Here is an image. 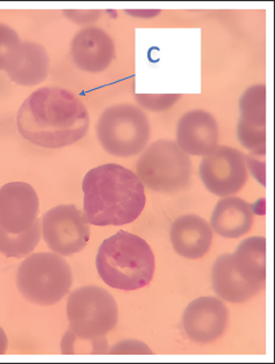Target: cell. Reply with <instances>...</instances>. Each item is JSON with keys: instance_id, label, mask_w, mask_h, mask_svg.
Masks as SVG:
<instances>
[{"instance_id": "1", "label": "cell", "mask_w": 275, "mask_h": 364, "mask_svg": "<svg viewBox=\"0 0 275 364\" xmlns=\"http://www.w3.org/2000/svg\"><path fill=\"white\" fill-rule=\"evenodd\" d=\"M23 138L44 149H64L84 138L90 116L84 103L69 90L43 87L26 99L16 116Z\"/></svg>"}, {"instance_id": "2", "label": "cell", "mask_w": 275, "mask_h": 364, "mask_svg": "<svg viewBox=\"0 0 275 364\" xmlns=\"http://www.w3.org/2000/svg\"><path fill=\"white\" fill-rule=\"evenodd\" d=\"M82 190L83 214L90 225L98 227L134 223L147 201L138 175L118 164H103L88 171Z\"/></svg>"}, {"instance_id": "3", "label": "cell", "mask_w": 275, "mask_h": 364, "mask_svg": "<svg viewBox=\"0 0 275 364\" xmlns=\"http://www.w3.org/2000/svg\"><path fill=\"white\" fill-rule=\"evenodd\" d=\"M96 267L107 286L132 291L150 284L156 260L145 240L120 230L101 243L96 257Z\"/></svg>"}, {"instance_id": "4", "label": "cell", "mask_w": 275, "mask_h": 364, "mask_svg": "<svg viewBox=\"0 0 275 364\" xmlns=\"http://www.w3.org/2000/svg\"><path fill=\"white\" fill-rule=\"evenodd\" d=\"M73 284L69 262L55 252L33 253L22 262L16 274L18 291L36 306H53L64 299Z\"/></svg>"}, {"instance_id": "5", "label": "cell", "mask_w": 275, "mask_h": 364, "mask_svg": "<svg viewBox=\"0 0 275 364\" xmlns=\"http://www.w3.org/2000/svg\"><path fill=\"white\" fill-rule=\"evenodd\" d=\"M96 134L108 154L130 158L147 147L151 136L150 121L136 105H114L105 109L98 118Z\"/></svg>"}, {"instance_id": "6", "label": "cell", "mask_w": 275, "mask_h": 364, "mask_svg": "<svg viewBox=\"0 0 275 364\" xmlns=\"http://www.w3.org/2000/svg\"><path fill=\"white\" fill-rule=\"evenodd\" d=\"M193 162L172 140H157L136 162V175L144 186L160 193H175L189 186Z\"/></svg>"}, {"instance_id": "7", "label": "cell", "mask_w": 275, "mask_h": 364, "mask_svg": "<svg viewBox=\"0 0 275 364\" xmlns=\"http://www.w3.org/2000/svg\"><path fill=\"white\" fill-rule=\"evenodd\" d=\"M67 317L69 330L77 339L92 343L113 330L119 311L110 291L98 286H84L69 295Z\"/></svg>"}, {"instance_id": "8", "label": "cell", "mask_w": 275, "mask_h": 364, "mask_svg": "<svg viewBox=\"0 0 275 364\" xmlns=\"http://www.w3.org/2000/svg\"><path fill=\"white\" fill-rule=\"evenodd\" d=\"M42 236L47 247L60 256L80 252L90 238V223L75 205H59L40 220Z\"/></svg>"}, {"instance_id": "9", "label": "cell", "mask_w": 275, "mask_h": 364, "mask_svg": "<svg viewBox=\"0 0 275 364\" xmlns=\"http://www.w3.org/2000/svg\"><path fill=\"white\" fill-rule=\"evenodd\" d=\"M199 175L205 188L212 195L221 198L235 195L248 182L245 155L230 146H218L203 158Z\"/></svg>"}, {"instance_id": "10", "label": "cell", "mask_w": 275, "mask_h": 364, "mask_svg": "<svg viewBox=\"0 0 275 364\" xmlns=\"http://www.w3.org/2000/svg\"><path fill=\"white\" fill-rule=\"evenodd\" d=\"M230 321V310L217 297L204 296L190 302L182 316V326L193 343L208 345L220 339Z\"/></svg>"}, {"instance_id": "11", "label": "cell", "mask_w": 275, "mask_h": 364, "mask_svg": "<svg viewBox=\"0 0 275 364\" xmlns=\"http://www.w3.org/2000/svg\"><path fill=\"white\" fill-rule=\"evenodd\" d=\"M40 213V199L25 182H11L0 188V225L11 234L26 232Z\"/></svg>"}, {"instance_id": "12", "label": "cell", "mask_w": 275, "mask_h": 364, "mask_svg": "<svg viewBox=\"0 0 275 364\" xmlns=\"http://www.w3.org/2000/svg\"><path fill=\"white\" fill-rule=\"evenodd\" d=\"M237 138L245 149L266 151V86L249 87L240 99Z\"/></svg>"}, {"instance_id": "13", "label": "cell", "mask_w": 275, "mask_h": 364, "mask_svg": "<svg viewBox=\"0 0 275 364\" xmlns=\"http://www.w3.org/2000/svg\"><path fill=\"white\" fill-rule=\"evenodd\" d=\"M74 65L86 73H101L116 57L114 41L98 27H86L79 31L71 43Z\"/></svg>"}, {"instance_id": "14", "label": "cell", "mask_w": 275, "mask_h": 364, "mask_svg": "<svg viewBox=\"0 0 275 364\" xmlns=\"http://www.w3.org/2000/svg\"><path fill=\"white\" fill-rule=\"evenodd\" d=\"M219 127L213 114L195 109L182 114L176 127V144L188 155L206 156L218 147Z\"/></svg>"}, {"instance_id": "15", "label": "cell", "mask_w": 275, "mask_h": 364, "mask_svg": "<svg viewBox=\"0 0 275 364\" xmlns=\"http://www.w3.org/2000/svg\"><path fill=\"white\" fill-rule=\"evenodd\" d=\"M213 230L201 216L186 214L172 223L171 242L175 252L186 259H199L211 249Z\"/></svg>"}, {"instance_id": "16", "label": "cell", "mask_w": 275, "mask_h": 364, "mask_svg": "<svg viewBox=\"0 0 275 364\" xmlns=\"http://www.w3.org/2000/svg\"><path fill=\"white\" fill-rule=\"evenodd\" d=\"M49 70L50 58L46 50L35 42H21L4 71L14 84L31 87L44 82Z\"/></svg>"}, {"instance_id": "17", "label": "cell", "mask_w": 275, "mask_h": 364, "mask_svg": "<svg viewBox=\"0 0 275 364\" xmlns=\"http://www.w3.org/2000/svg\"><path fill=\"white\" fill-rule=\"evenodd\" d=\"M254 223V210L242 198H223L212 212V230L223 238L236 240L245 236L250 232Z\"/></svg>"}, {"instance_id": "18", "label": "cell", "mask_w": 275, "mask_h": 364, "mask_svg": "<svg viewBox=\"0 0 275 364\" xmlns=\"http://www.w3.org/2000/svg\"><path fill=\"white\" fill-rule=\"evenodd\" d=\"M212 287L223 301L234 304L247 302L260 291L259 288L247 282L234 269L232 253H223L214 262Z\"/></svg>"}, {"instance_id": "19", "label": "cell", "mask_w": 275, "mask_h": 364, "mask_svg": "<svg viewBox=\"0 0 275 364\" xmlns=\"http://www.w3.org/2000/svg\"><path fill=\"white\" fill-rule=\"evenodd\" d=\"M232 265L247 282L263 289L266 282V240L262 236L245 238L232 253Z\"/></svg>"}, {"instance_id": "20", "label": "cell", "mask_w": 275, "mask_h": 364, "mask_svg": "<svg viewBox=\"0 0 275 364\" xmlns=\"http://www.w3.org/2000/svg\"><path fill=\"white\" fill-rule=\"evenodd\" d=\"M42 238V223L37 219L26 232L11 234L0 225V253L11 258L30 256Z\"/></svg>"}, {"instance_id": "21", "label": "cell", "mask_w": 275, "mask_h": 364, "mask_svg": "<svg viewBox=\"0 0 275 364\" xmlns=\"http://www.w3.org/2000/svg\"><path fill=\"white\" fill-rule=\"evenodd\" d=\"M135 99L149 112H166L181 99L180 94H136Z\"/></svg>"}, {"instance_id": "22", "label": "cell", "mask_w": 275, "mask_h": 364, "mask_svg": "<svg viewBox=\"0 0 275 364\" xmlns=\"http://www.w3.org/2000/svg\"><path fill=\"white\" fill-rule=\"evenodd\" d=\"M20 44L18 33L12 27L0 23V70H5Z\"/></svg>"}, {"instance_id": "23", "label": "cell", "mask_w": 275, "mask_h": 364, "mask_svg": "<svg viewBox=\"0 0 275 364\" xmlns=\"http://www.w3.org/2000/svg\"><path fill=\"white\" fill-rule=\"evenodd\" d=\"M266 151H251V154L245 156L247 167L260 186H266Z\"/></svg>"}, {"instance_id": "24", "label": "cell", "mask_w": 275, "mask_h": 364, "mask_svg": "<svg viewBox=\"0 0 275 364\" xmlns=\"http://www.w3.org/2000/svg\"><path fill=\"white\" fill-rule=\"evenodd\" d=\"M111 355H152L149 346L140 340L125 339L111 347L108 350Z\"/></svg>"}, {"instance_id": "25", "label": "cell", "mask_w": 275, "mask_h": 364, "mask_svg": "<svg viewBox=\"0 0 275 364\" xmlns=\"http://www.w3.org/2000/svg\"><path fill=\"white\" fill-rule=\"evenodd\" d=\"M77 336L68 330L62 338V353L64 355H73L75 354V343H77Z\"/></svg>"}, {"instance_id": "26", "label": "cell", "mask_w": 275, "mask_h": 364, "mask_svg": "<svg viewBox=\"0 0 275 364\" xmlns=\"http://www.w3.org/2000/svg\"><path fill=\"white\" fill-rule=\"evenodd\" d=\"M9 348V339H7L5 331L0 326V355H4L7 352Z\"/></svg>"}]
</instances>
